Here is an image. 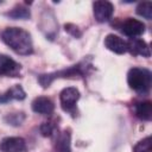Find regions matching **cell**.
<instances>
[{"label": "cell", "mask_w": 152, "mask_h": 152, "mask_svg": "<svg viewBox=\"0 0 152 152\" xmlns=\"http://www.w3.org/2000/svg\"><path fill=\"white\" fill-rule=\"evenodd\" d=\"M40 30L45 33L46 38L49 39H53L58 32V25L56 23V18H55V14L53 12L48 8L43 14H42V19H40Z\"/></svg>", "instance_id": "5b68a950"}, {"label": "cell", "mask_w": 152, "mask_h": 152, "mask_svg": "<svg viewBox=\"0 0 152 152\" xmlns=\"http://www.w3.org/2000/svg\"><path fill=\"white\" fill-rule=\"evenodd\" d=\"M151 137H146L133 147V152H151Z\"/></svg>", "instance_id": "ffe728a7"}, {"label": "cell", "mask_w": 152, "mask_h": 152, "mask_svg": "<svg viewBox=\"0 0 152 152\" xmlns=\"http://www.w3.org/2000/svg\"><path fill=\"white\" fill-rule=\"evenodd\" d=\"M64 30L69 33V34H71L74 38H80L81 36H82V32H81V30L76 26V25H74V24H65L64 25Z\"/></svg>", "instance_id": "44dd1931"}, {"label": "cell", "mask_w": 152, "mask_h": 152, "mask_svg": "<svg viewBox=\"0 0 152 152\" xmlns=\"http://www.w3.org/2000/svg\"><path fill=\"white\" fill-rule=\"evenodd\" d=\"M25 97H26V93L23 89V87L19 86V84H15L12 88L7 89L5 93L0 94V103H8L13 100L21 101Z\"/></svg>", "instance_id": "9a60e30c"}, {"label": "cell", "mask_w": 152, "mask_h": 152, "mask_svg": "<svg viewBox=\"0 0 152 152\" xmlns=\"http://www.w3.org/2000/svg\"><path fill=\"white\" fill-rule=\"evenodd\" d=\"M25 113L24 112H17V113H8L4 120L6 124L8 125H12V126H20L24 120H25Z\"/></svg>", "instance_id": "ac0fdd59"}, {"label": "cell", "mask_w": 152, "mask_h": 152, "mask_svg": "<svg viewBox=\"0 0 152 152\" xmlns=\"http://www.w3.org/2000/svg\"><path fill=\"white\" fill-rule=\"evenodd\" d=\"M57 129V126L55 122L52 121H46V122H43L39 127V131H40V134L43 137H52L55 134V131Z\"/></svg>", "instance_id": "d6986e66"}, {"label": "cell", "mask_w": 152, "mask_h": 152, "mask_svg": "<svg viewBox=\"0 0 152 152\" xmlns=\"http://www.w3.org/2000/svg\"><path fill=\"white\" fill-rule=\"evenodd\" d=\"M104 46L118 55H124L125 52H127V45H126V40H124L121 37L114 34V33H109L104 38Z\"/></svg>", "instance_id": "7c38bea8"}, {"label": "cell", "mask_w": 152, "mask_h": 152, "mask_svg": "<svg viewBox=\"0 0 152 152\" xmlns=\"http://www.w3.org/2000/svg\"><path fill=\"white\" fill-rule=\"evenodd\" d=\"M1 40L15 53L28 56L33 53V43L31 34L21 27H6L1 34Z\"/></svg>", "instance_id": "7a4b0ae2"}, {"label": "cell", "mask_w": 152, "mask_h": 152, "mask_svg": "<svg viewBox=\"0 0 152 152\" xmlns=\"http://www.w3.org/2000/svg\"><path fill=\"white\" fill-rule=\"evenodd\" d=\"M93 70H94L93 57L91 56H86L83 59H81L76 64L70 65L65 69H61L58 71L38 75V82L42 86V88L46 89L57 78H71V80L87 78L91 74Z\"/></svg>", "instance_id": "6da1fadb"}, {"label": "cell", "mask_w": 152, "mask_h": 152, "mask_svg": "<svg viewBox=\"0 0 152 152\" xmlns=\"http://www.w3.org/2000/svg\"><path fill=\"white\" fill-rule=\"evenodd\" d=\"M135 12L138 15H140L147 20H151L152 19V2L151 1L139 2L135 8Z\"/></svg>", "instance_id": "e0dca14e"}, {"label": "cell", "mask_w": 152, "mask_h": 152, "mask_svg": "<svg viewBox=\"0 0 152 152\" xmlns=\"http://www.w3.org/2000/svg\"><path fill=\"white\" fill-rule=\"evenodd\" d=\"M152 74L146 68H132L127 74V83L131 89L139 94H147L151 88Z\"/></svg>", "instance_id": "3957f363"}, {"label": "cell", "mask_w": 152, "mask_h": 152, "mask_svg": "<svg viewBox=\"0 0 152 152\" xmlns=\"http://www.w3.org/2000/svg\"><path fill=\"white\" fill-rule=\"evenodd\" d=\"M1 152H25L26 141L20 137H6L0 141Z\"/></svg>", "instance_id": "9c48e42d"}, {"label": "cell", "mask_w": 152, "mask_h": 152, "mask_svg": "<svg viewBox=\"0 0 152 152\" xmlns=\"http://www.w3.org/2000/svg\"><path fill=\"white\" fill-rule=\"evenodd\" d=\"M21 65L8 57L7 55L0 53V75L6 77H20Z\"/></svg>", "instance_id": "52a82bcc"}, {"label": "cell", "mask_w": 152, "mask_h": 152, "mask_svg": "<svg viewBox=\"0 0 152 152\" xmlns=\"http://www.w3.org/2000/svg\"><path fill=\"white\" fill-rule=\"evenodd\" d=\"M120 30L124 34L129 38H137L145 32V24L134 18H127L120 26Z\"/></svg>", "instance_id": "ba28073f"}, {"label": "cell", "mask_w": 152, "mask_h": 152, "mask_svg": "<svg viewBox=\"0 0 152 152\" xmlns=\"http://www.w3.org/2000/svg\"><path fill=\"white\" fill-rule=\"evenodd\" d=\"M127 45V52H129L133 56H142V57H150V46L148 44L140 39V38H131L129 40L126 42Z\"/></svg>", "instance_id": "30bf717a"}, {"label": "cell", "mask_w": 152, "mask_h": 152, "mask_svg": "<svg viewBox=\"0 0 152 152\" xmlns=\"http://www.w3.org/2000/svg\"><path fill=\"white\" fill-rule=\"evenodd\" d=\"M93 12H94V17L97 23H106L112 18L114 13V6L112 2L106 1V0L94 1Z\"/></svg>", "instance_id": "8992f818"}, {"label": "cell", "mask_w": 152, "mask_h": 152, "mask_svg": "<svg viewBox=\"0 0 152 152\" xmlns=\"http://www.w3.org/2000/svg\"><path fill=\"white\" fill-rule=\"evenodd\" d=\"M80 91L75 87H68L64 88L59 93V102L61 107L65 113H69L72 118H76L78 112H77V101L80 100Z\"/></svg>", "instance_id": "277c9868"}, {"label": "cell", "mask_w": 152, "mask_h": 152, "mask_svg": "<svg viewBox=\"0 0 152 152\" xmlns=\"http://www.w3.org/2000/svg\"><path fill=\"white\" fill-rule=\"evenodd\" d=\"M55 152H72L71 151V129L65 128L62 132L57 133L55 144Z\"/></svg>", "instance_id": "4fadbf2b"}, {"label": "cell", "mask_w": 152, "mask_h": 152, "mask_svg": "<svg viewBox=\"0 0 152 152\" xmlns=\"http://www.w3.org/2000/svg\"><path fill=\"white\" fill-rule=\"evenodd\" d=\"M31 108L34 113L43 114V115H50L55 110V103L52 102L51 99L46 96H38L32 101Z\"/></svg>", "instance_id": "8fae6325"}, {"label": "cell", "mask_w": 152, "mask_h": 152, "mask_svg": "<svg viewBox=\"0 0 152 152\" xmlns=\"http://www.w3.org/2000/svg\"><path fill=\"white\" fill-rule=\"evenodd\" d=\"M6 17L11 18V19H28L31 17V12H30V8L27 6H25L24 4H18L15 5L11 11L6 12L5 13Z\"/></svg>", "instance_id": "2e32d148"}, {"label": "cell", "mask_w": 152, "mask_h": 152, "mask_svg": "<svg viewBox=\"0 0 152 152\" xmlns=\"http://www.w3.org/2000/svg\"><path fill=\"white\" fill-rule=\"evenodd\" d=\"M134 115L142 120V121H150L152 118V102L148 100L139 101L133 104Z\"/></svg>", "instance_id": "5bb4252c"}]
</instances>
